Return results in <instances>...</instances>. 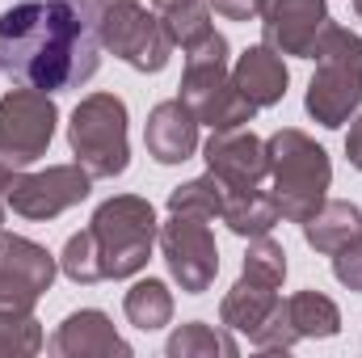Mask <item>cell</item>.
<instances>
[{"label": "cell", "mask_w": 362, "mask_h": 358, "mask_svg": "<svg viewBox=\"0 0 362 358\" xmlns=\"http://www.w3.org/2000/svg\"><path fill=\"white\" fill-rule=\"evenodd\" d=\"M101 68L89 0H17L0 13V72L42 93L81 89Z\"/></svg>", "instance_id": "6da1fadb"}, {"label": "cell", "mask_w": 362, "mask_h": 358, "mask_svg": "<svg viewBox=\"0 0 362 358\" xmlns=\"http://www.w3.org/2000/svg\"><path fill=\"white\" fill-rule=\"evenodd\" d=\"M228 38L219 30H211L206 38H198L194 47H185V72H181L177 97L194 110V118L211 131H232V127H249L257 118V105L240 93L228 68Z\"/></svg>", "instance_id": "7a4b0ae2"}, {"label": "cell", "mask_w": 362, "mask_h": 358, "mask_svg": "<svg viewBox=\"0 0 362 358\" xmlns=\"http://www.w3.org/2000/svg\"><path fill=\"white\" fill-rule=\"evenodd\" d=\"M312 59L316 72L303 93V110L325 131H341L362 105V34L329 21Z\"/></svg>", "instance_id": "3957f363"}, {"label": "cell", "mask_w": 362, "mask_h": 358, "mask_svg": "<svg viewBox=\"0 0 362 358\" xmlns=\"http://www.w3.org/2000/svg\"><path fill=\"white\" fill-rule=\"evenodd\" d=\"M266 156H270V178H274V198L286 224H303L333 185V161L329 152L299 127H282L266 139Z\"/></svg>", "instance_id": "277c9868"}, {"label": "cell", "mask_w": 362, "mask_h": 358, "mask_svg": "<svg viewBox=\"0 0 362 358\" xmlns=\"http://www.w3.org/2000/svg\"><path fill=\"white\" fill-rule=\"evenodd\" d=\"M89 232L97 241V262L101 278H135L148 266L160 224H156V207L139 194H114L105 198L89 219Z\"/></svg>", "instance_id": "5b68a950"}, {"label": "cell", "mask_w": 362, "mask_h": 358, "mask_svg": "<svg viewBox=\"0 0 362 358\" xmlns=\"http://www.w3.org/2000/svg\"><path fill=\"white\" fill-rule=\"evenodd\" d=\"M93 34L97 42L135 72H165L173 59V38L160 13H148L139 0H89Z\"/></svg>", "instance_id": "8992f818"}, {"label": "cell", "mask_w": 362, "mask_h": 358, "mask_svg": "<svg viewBox=\"0 0 362 358\" xmlns=\"http://www.w3.org/2000/svg\"><path fill=\"white\" fill-rule=\"evenodd\" d=\"M127 101L118 93H89L72 110L68 122V148L89 169L93 181H114L131 165V139H127Z\"/></svg>", "instance_id": "52a82bcc"}, {"label": "cell", "mask_w": 362, "mask_h": 358, "mask_svg": "<svg viewBox=\"0 0 362 358\" xmlns=\"http://www.w3.org/2000/svg\"><path fill=\"white\" fill-rule=\"evenodd\" d=\"M59 127L55 97L30 85H17L0 97V161L13 169H25L47 156Z\"/></svg>", "instance_id": "ba28073f"}, {"label": "cell", "mask_w": 362, "mask_h": 358, "mask_svg": "<svg viewBox=\"0 0 362 358\" xmlns=\"http://www.w3.org/2000/svg\"><path fill=\"white\" fill-rule=\"evenodd\" d=\"M59 258L30 236L0 232V316H30L38 299L51 291Z\"/></svg>", "instance_id": "9c48e42d"}, {"label": "cell", "mask_w": 362, "mask_h": 358, "mask_svg": "<svg viewBox=\"0 0 362 358\" xmlns=\"http://www.w3.org/2000/svg\"><path fill=\"white\" fill-rule=\"evenodd\" d=\"M160 258L169 266V278L177 282L185 295H202L215 287V274H219V245H215V232L206 219H194V215H169L160 224Z\"/></svg>", "instance_id": "30bf717a"}, {"label": "cell", "mask_w": 362, "mask_h": 358, "mask_svg": "<svg viewBox=\"0 0 362 358\" xmlns=\"http://www.w3.org/2000/svg\"><path fill=\"white\" fill-rule=\"evenodd\" d=\"M89 190H93V178L81 161H72V165H47L38 173H21L17 169V178L8 185V207L21 219L47 224V219H59L64 211L81 207L89 198Z\"/></svg>", "instance_id": "8fae6325"}, {"label": "cell", "mask_w": 362, "mask_h": 358, "mask_svg": "<svg viewBox=\"0 0 362 358\" xmlns=\"http://www.w3.org/2000/svg\"><path fill=\"white\" fill-rule=\"evenodd\" d=\"M329 0H266L262 8V42L278 55L312 59L325 25H329Z\"/></svg>", "instance_id": "7c38bea8"}, {"label": "cell", "mask_w": 362, "mask_h": 358, "mask_svg": "<svg viewBox=\"0 0 362 358\" xmlns=\"http://www.w3.org/2000/svg\"><path fill=\"white\" fill-rule=\"evenodd\" d=\"M202 161L206 173L232 190H257L270 178V156H266V139H257L249 127H232V131H211V139L202 144Z\"/></svg>", "instance_id": "4fadbf2b"}, {"label": "cell", "mask_w": 362, "mask_h": 358, "mask_svg": "<svg viewBox=\"0 0 362 358\" xmlns=\"http://www.w3.org/2000/svg\"><path fill=\"white\" fill-rule=\"evenodd\" d=\"M51 350L59 358H131V342L114 329V321L101 308H81L64 316V325L51 337Z\"/></svg>", "instance_id": "5bb4252c"}, {"label": "cell", "mask_w": 362, "mask_h": 358, "mask_svg": "<svg viewBox=\"0 0 362 358\" xmlns=\"http://www.w3.org/2000/svg\"><path fill=\"white\" fill-rule=\"evenodd\" d=\"M198 127L202 122L194 118V110L181 97L156 101L144 122V148L156 165H181L198 152Z\"/></svg>", "instance_id": "9a60e30c"}, {"label": "cell", "mask_w": 362, "mask_h": 358, "mask_svg": "<svg viewBox=\"0 0 362 358\" xmlns=\"http://www.w3.org/2000/svg\"><path fill=\"white\" fill-rule=\"evenodd\" d=\"M232 81L240 85V93L257 105V110H270L278 105L286 89H291V72H286V64H282V55L266 47V42H257V47H245L240 55H236V64H232Z\"/></svg>", "instance_id": "2e32d148"}, {"label": "cell", "mask_w": 362, "mask_h": 358, "mask_svg": "<svg viewBox=\"0 0 362 358\" xmlns=\"http://www.w3.org/2000/svg\"><path fill=\"white\" fill-rule=\"evenodd\" d=\"M299 228H303L308 249L333 258L341 245H350V241L362 232V211L354 207V202H346V198H325Z\"/></svg>", "instance_id": "e0dca14e"}, {"label": "cell", "mask_w": 362, "mask_h": 358, "mask_svg": "<svg viewBox=\"0 0 362 358\" xmlns=\"http://www.w3.org/2000/svg\"><path fill=\"white\" fill-rule=\"evenodd\" d=\"M219 219L228 224L232 236L253 241V236H266V232H274L282 224V211H278L274 190H262L257 185V190H232L223 198V215Z\"/></svg>", "instance_id": "ac0fdd59"}, {"label": "cell", "mask_w": 362, "mask_h": 358, "mask_svg": "<svg viewBox=\"0 0 362 358\" xmlns=\"http://www.w3.org/2000/svg\"><path fill=\"white\" fill-rule=\"evenodd\" d=\"M274 308H278V287L253 282V278H245V274H240V282H236V287L223 295V304H219V325H223V329H232V333L253 337V333H257V325L270 316Z\"/></svg>", "instance_id": "d6986e66"}, {"label": "cell", "mask_w": 362, "mask_h": 358, "mask_svg": "<svg viewBox=\"0 0 362 358\" xmlns=\"http://www.w3.org/2000/svg\"><path fill=\"white\" fill-rule=\"evenodd\" d=\"M286 316H291L299 342L303 337L325 342V337H337L341 333V308L329 295H320V291H295L286 299Z\"/></svg>", "instance_id": "ffe728a7"}, {"label": "cell", "mask_w": 362, "mask_h": 358, "mask_svg": "<svg viewBox=\"0 0 362 358\" xmlns=\"http://www.w3.org/2000/svg\"><path fill=\"white\" fill-rule=\"evenodd\" d=\"M165 354L169 358H236L240 346H236L232 329H215L206 321H189V325L169 333Z\"/></svg>", "instance_id": "44dd1931"}, {"label": "cell", "mask_w": 362, "mask_h": 358, "mask_svg": "<svg viewBox=\"0 0 362 358\" xmlns=\"http://www.w3.org/2000/svg\"><path fill=\"white\" fill-rule=\"evenodd\" d=\"M122 312L135 329L144 333H156L173 321V291L160 282V278H139L127 295H122Z\"/></svg>", "instance_id": "7402d4cb"}, {"label": "cell", "mask_w": 362, "mask_h": 358, "mask_svg": "<svg viewBox=\"0 0 362 358\" xmlns=\"http://www.w3.org/2000/svg\"><path fill=\"white\" fill-rule=\"evenodd\" d=\"M223 198H228V185L215 173H202V178L169 190V215H194V219L211 224V219L223 215Z\"/></svg>", "instance_id": "603a6c76"}, {"label": "cell", "mask_w": 362, "mask_h": 358, "mask_svg": "<svg viewBox=\"0 0 362 358\" xmlns=\"http://www.w3.org/2000/svg\"><path fill=\"white\" fill-rule=\"evenodd\" d=\"M240 274L253 278V282H266V287H282V278H286V249L274 241L270 232L266 236H253Z\"/></svg>", "instance_id": "cb8c5ba5"}, {"label": "cell", "mask_w": 362, "mask_h": 358, "mask_svg": "<svg viewBox=\"0 0 362 358\" xmlns=\"http://www.w3.org/2000/svg\"><path fill=\"white\" fill-rule=\"evenodd\" d=\"M59 270H64L72 282H81V287L105 282V278H101V262H97V241H93L89 228H81V232L68 236V245H64V253H59Z\"/></svg>", "instance_id": "d4e9b609"}, {"label": "cell", "mask_w": 362, "mask_h": 358, "mask_svg": "<svg viewBox=\"0 0 362 358\" xmlns=\"http://www.w3.org/2000/svg\"><path fill=\"white\" fill-rule=\"evenodd\" d=\"M160 21H165V30H169V38H173V47H194L198 38H206L215 25H211V4L206 0H194V4H185V8H169V13H160Z\"/></svg>", "instance_id": "484cf974"}, {"label": "cell", "mask_w": 362, "mask_h": 358, "mask_svg": "<svg viewBox=\"0 0 362 358\" xmlns=\"http://www.w3.org/2000/svg\"><path fill=\"white\" fill-rule=\"evenodd\" d=\"M42 325L30 316H0V354L4 358H25L42 350Z\"/></svg>", "instance_id": "4316f807"}, {"label": "cell", "mask_w": 362, "mask_h": 358, "mask_svg": "<svg viewBox=\"0 0 362 358\" xmlns=\"http://www.w3.org/2000/svg\"><path fill=\"white\" fill-rule=\"evenodd\" d=\"M257 350H266V354H278V350H291L295 342H299V333H295V325H291V316H286V299H278V308H274L270 316L257 325V333L249 337Z\"/></svg>", "instance_id": "83f0119b"}, {"label": "cell", "mask_w": 362, "mask_h": 358, "mask_svg": "<svg viewBox=\"0 0 362 358\" xmlns=\"http://www.w3.org/2000/svg\"><path fill=\"white\" fill-rule=\"evenodd\" d=\"M333 278H337L346 291H358L362 295V232L350 245H341V249L333 253Z\"/></svg>", "instance_id": "f1b7e54d"}, {"label": "cell", "mask_w": 362, "mask_h": 358, "mask_svg": "<svg viewBox=\"0 0 362 358\" xmlns=\"http://www.w3.org/2000/svg\"><path fill=\"white\" fill-rule=\"evenodd\" d=\"M206 4L228 21H262V8H266V0H206Z\"/></svg>", "instance_id": "f546056e"}, {"label": "cell", "mask_w": 362, "mask_h": 358, "mask_svg": "<svg viewBox=\"0 0 362 358\" xmlns=\"http://www.w3.org/2000/svg\"><path fill=\"white\" fill-rule=\"evenodd\" d=\"M346 156H350V165L362 173V114L350 118V135H346Z\"/></svg>", "instance_id": "4dcf8cb0"}, {"label": "cell", "mask_w": 362, "mask_h": 358, "mask_svg": "<svg viewBox=\"0 0 362 358\" xmlns=\"http://www.w3.org/2000/svg\"><path fill=\"white\" fill-rule=\"evenodd\" d=\"M13 178H17V169L0 161V232H4V211H8V185H13Z\"/></svg>", "instance_id": "1f68e13d"}, {"label": "cell", "mask_w": 362, "mask_h": 358, "mask_svg": "<svg viewBox=\"0 0 362 358\" xmlns=\"http://www.w3.org/2000/svg\"><path fill=\"white\" fill-rule=\"evenodd\" d=\"M185 4H194V0H152V8H156V13H169V8H185Z\"/></svg>", "instance_id": "d6a6232c"}, {"label": "cell", "mask_w": 362, "mask_h": 358, "mask_svg": "<svg viewBox=\"0 0 362 358\" xmlns=\"http://www.w3.org/2000/svg\"><path fill=\"white\" fill-rule=\"evenodd\" d=\"M354 13H358V17H362V0H354Z\"/></svg>", "instance_id": "836d02e7"}]
</instances>
